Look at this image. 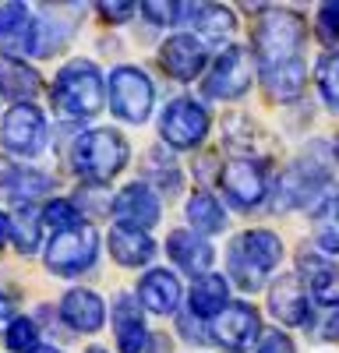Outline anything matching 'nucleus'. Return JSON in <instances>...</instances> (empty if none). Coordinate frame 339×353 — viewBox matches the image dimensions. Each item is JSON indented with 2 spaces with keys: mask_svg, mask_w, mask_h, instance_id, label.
I'll return each instance as SVG.
<instances>
[{
  "mask_svg": "<svg viewBox=\"0 0 339 353\" xmlns=\"http://www.w3.org/2000/svg\"><path fill=\"white\" fill-rule=\"evenodd\" d=\"M282 261V241L272 230H247L240 237L230 241L226 248V265H230V276L237 279L240 290L254 293L265 286V276Z\"/></svg>",
  "mask_w": 339,
  "mask_h": 353,
  "instance_id": "1",
  "label": "nucleus"
},
{
  "mask_svg": "<svg viewBox=\"0 0 339 353\" xmlns=\"http://www.w3.org/2000/svg\"><path fill=\"white\" fill-rule=\"evenodd\" d=\"M103 96H106L103 74L92 61H71L53 81V106L64 117H74V121L96 117L103 110Z\"/></svg>",
  "mask_w": 339,
  "mask_h": 353,
  "instance_id": "2",
  "label": "nucleus"
},
{
  "mask_svg": "<svg viewBox=\"0 0 339 353\" xmlns=\"http://www.w3.org/2000/svg\"><path fill=\"white\" fill-rule=\"evenodd\" d=\"M71 163H74V170L89 184H106V181H113V176L124 170V163H127V141H124L121 131H113V128L85 131L74 141Z\"/></svg>",
  "mask_w": 339,
  "mask_h": 353,
  "instance_id": "3",
  "label": "nucleus"
},
{
  "mask_svg": "<svg viewBox=\"0 0 339 353\" xmlns=\"http://www.w3.org/2000/svg\"><path fill=\"white\" fill-rule=\"evenodd\" d=\"M300 46H304V18L282 8L265 11V18L254 28V50H258L262 68L300 61Z\"/></svg>",
  "mask_w": 339,
  "mask_h": 353,
  "instance_id": "4",
  "label": "nucleus"
},
{
  "mask_svg": "<svg viewBox=\"0 0 339 353\" xmlns=\"http://www.w3.org/2000/svg\"><path fill=\"white\" fill-rule=\"evenodd\" d=\"M152 103H156V88L149 81V74L141 68H113L110 74V106L113 113L127 124H145L149 113H152Z\"/></svg>",
  "mask_w": 339,
  "mask_h": 353,
  "instance_id": "5",
  "label": "nucleus"
},
{
  "mask_svg": "<svg viewBox=\"0 0 339 353\" xmlns=\"http://www.w3.org/2000/svg\"><path fill=\"white\" fill-rule=\"evenodd\" d=\"M209 124H212L209 110L198 103V99L181 96V99H174V103L163 110V117H159V134H163V141L170 145V149L187 152V149H198V145L205 141Z\"/></svg>",
  "mask_w": 339,
  "mask_h": 353,
  "instance_id": "6",
  "label": "nucleus"
},
{
  "mask_svg": "<svg viewBox=\"0 0 339 353\" xmlns=\"http://www.w3.org/2000/svg\"><path fill=\"white\" fill-rule=\"evenodd\" d=\"M96 254H99V233L96 226L81 223L74 230L53 233V241L46 248V265L56 276H78L85 269H92Z\"/></svg>",
  "mask_w": 339,
  "mask_h": 353,
  "instance_id": "7",
  "label": "nucleus"
},
{
  "mask_svg": "<svg viewBox=\"0 0 339 353\" xmlns=\"http://www.w3.org/2000/svg\"><path fill=\"white\" fill-rule=\"evenodd\" d=\"M262 314L251 304H230L223 314H216L209 321V336L223 353H247L251 346H258L262 339Z\"/></svg>",
  "mask_w": 339,
  "mask_h": 353,
  "instance_id": "8",
  "label": "nucleus"
},
{
  "mask_svg": "<svg viewBox=\"0 0 339 353\" xmlns=\"http://www.w3.org/2000/svg\"><path fill=\"white\" fill-rule=\"evenodd\" d=\"M254 78V64H251V53L244 46H226L219 57L212 71L205 74V85L202 92L209 99H237L247 92V85Z\"/></svg>",
  "mask_w": 339,
  "mask_h": 353,
  "instance_id": "9",
  "label": "nucleus"
},
{
  "mask_svg": "<svg viewBox=\"0 0 339 353\" xmlns=\"http://www.w3.org/2000/svg\"><path fill=\"white\" fill-rule=\"evenodd\" d=\"M0 141L14 156H39L46 149V117L32 103L11 106L4 117V128H0Z\"/></svg>",
  "mask_w": 339,
  "mask_h": 353,
  "instance_id": "10",
  "label": "nucleus"
},
{
  "mask_svg": "<svg viewBox=\"0 0 339 353\" xmlns=\"http://www.w3.org/2000/svg\"><path fill=\"white\" fill-rule=\"evenodd\" d=\"M332 184V170L315 163L311 156L297 159L287 173H282V184H279V198L282 209H307V205H315L322 198V191Z\"/></svg>",
  "mask_w": 339,
  "mask_h": 353,
  "instance_id": "11",
  "label": "nucleus"
},
{
  "mask_svg": "<svg viewBox=\"0 0 339 353\" xmlns=\"http://www.w3.org/2000/svg\"><path fill=\"white\" fill-rule=\"evenodd\" d=\"M265 188H269L265 166L258 159H234L223 170V191H226L234 209H240V212L258 209L265 201Z\"/></svg>",
  "mask_w": 339,
  "mask_h": 353,
  "instance_id": "12",
  "label": "nucleus"
},
{
  "mask_svg": "<svg viewBox=\"0 0 339 353\" xmlns=\"http://www.w3.org/2000/svg\"><path fill=\"white\" fill-rule=\"evenodd\" d=\"M36 50V18L25 4L0 8V53L4 61H21Z\"/></svg>",
  "mask_w": 339,
  "mask_h": 353,
  "instance_id": "13",
  "label": "nucleus"
},
{
  "mask_svg": "<svg viewBox=\"0 0 339 353\" xmlns=\"http://www.w3.org/2000/svg\"><path fill=\"white\" fill-rule=\"evenodd\" d=\"M159 198H156V188H149L145 181H134L127 184L117 198H113V216H117L121 226H134V230H145L159 223Z\"/></svg>",
  "mask_w": 339,
  "mask_h": 353,
  "instance_id": "14",
  "label": "nucleus"
},
{
  "mask_svg": "<svg viewBox=\"0 0 339 353\" xmlns=\"http://www.w3.org/2000/svg\"><path fill=\"white\" fill-rule=\"evenodd\" d=\"M297 279L304 283V290L325 307H339V265L325 254L304 251L297 258Z\"/></svg>",
  "mask_w": 339,
  "mask_h": 353,
  "instance_id": "15",
  "label": "nucleus"
},
{
  "mask_svg": "<svg viewBox=\"0 0 339 353\" xmlns=\"http://www.w3.org/2000/svg\"><path fill=\"white\" fill-rule=\"evenodd\" d=\"M159 64H163V71H166L170 78L191 81V78L202 74V68L209 64V53H205V46L198 43L194 36H184V32H181V36H170V39L163 43Z\"/></svg>",
  "mask_w": 339,
  "mask_h": 353,
  "instance_id": "16",
  "label": "nucleus"
},
{
  "mask_svg": "<svg viewBox=\"0 0 339 353\" xmlns=\"http://www.w3.org/2000/svg\"><path fill=\"white\" fill-rule=\"evenodd\" d=\"M269 311H272L276 321H282V325L304 329L307 321H311V304H307L304 283L294 279V276H279L269 286Z\"/></svg>",
  "mask_w": 339,
  "mask_h": 353,
  "instance_id": "17",
  "label": "nucleus"
},
{
  "mask_svg": "<svg viewBox=\"0 0 339 353\" xmlns=\"http://www.w3.org/2000/svg\"><path fill=\"white\" fill-rule=\"evenodd\" d=\"M166 254L174 258V265L187 276H205L212 269V244L205 237H198L194 230H174L166 237Z\"/></svg>",
  "mask_w": 339,
  "mask_h": 353,
  "instance_id": "18",
  "label": "nucleus"
},
{
  "mask_svg": "<svg viewBox=\"0 0 339 353\" xmlns=\"http://www.w3.org/2000/svg\"><path fill=\"white\" fill-rule=\"evenodd\" d=\"M138 304L152 314H174L181 304V279L170 269H152L138 283Z\"/></svg>",
  "mask_w": 339,
  "mask_h": 353,
  "instance_id": "19",
  "label": "nucleus"
},
{
  "mask_svg": "<svg viewBox=\"0 0 339 353\" xmlns=\"http://www.w3.org/2000/svg\"><path fill=\"white\" fill-rule=\"evenodd\" d=\"M61 318L74 332H99L103 321H106V304L99 293L92 290H68L64 301H61Z\"/></svg>",
  "mask_w": 339,
  "mask_h": 353,
  "instance_id": "20",
  "label": "nucleus"
},
{
  "mask_svg": "<svg viewBox=\"0 0 339 353\" xmlns=\"http://www.w3.org/2000/svg\"><path fill=\"white\" fill-rule=\"evenodd\" d=\"M113 329H117L121 353H141L145 350V343H149L145 314H141V307L131 293H121V297L113 301Z\"/></svg>",
  "mask_w": 339,
  "mask_h": 353,
  "instance_id": "21",
  "label": "nucleus"
},
{
  "mask_svg": "<svg viewBox=\"0 0 339 353\" xmlns=\"http://www.w3.org/2000/svg\"><path fill=\"white\" fill-rule=\"evenodd\" d=\"M53 188V181L46 173L32 170V166H14L8 159H0V194H8L18 205H28L32 198H43Z\"/></svg>",
  "mask_w": 339,
  "mask_h": 353,
  "instance_id": "22",
  "label": "nucleus"
},
{
  "mask_svg": "<svg viewBox=\"0 0 339 353\" xmlns=\"http://www.w3.org/2000/svg\"><path fill=\"white\" fill-rule=\"evenodd\" d=\"M110 254L117 258V265L124 269H138V265L152 261L156 254V241L149 237L145 230H134V226H113L110 230Z\"/></svg>",
  "mask_w": 339,
  "mask_h": 353,
  "instance_id": "23",
  "label": "nucleus"
},
{
  "mask_svg": "<svg viewBox=\"0 0 339 353\" xmlns=\"http://www.w3.org/2000/svg\"><path fill=\"white\" fill-rule=\"evenodd\" d=\"M187 304H191V314L198 321H212L216 314H223L226 307H230V286H226L223 276H212V272L198 276L194 286H191Z\"/></svg>",
  "mask_w": 339,
  "mask_h": 353,
  "instance_id": "24",
  "label": "nucleus"
},
{
  "mask_svg": "<svg viewBox=\"0 0 339 353\" xmlns=\"http://www.w3.org/2000/svg\"><path fill=\"white\" fill-rule=\"evenodd\" d=\"M304 61H290V64H279V68H265L262 71V88L265 96L276 99V103H287V99H297L300 88H304Z\"/></svg>",
  "mask_w": 339,
  "mask_h": 353,
  "instance_id": "25",
  "label": "nucleus"
},
{
  "mask_svg": "<svg viewBox=\"0 0 339 353\" xmlns=\"http://www.w3.org/2000/svg\"><path fill=\"white\" fill-rule=\"evenodd\" d=\"M187 223L194 226L198 237H212V233H223V230H226V209L219 205L216 194L198 191V194L187 201Z\"/></svg>",
  "mask_w": 339,
  "mask_h": 353,
  "instance_id": "26",
  "label": "nucleus"
},
{
  "mask_svg": "<svg viewBox=\"0 0 339 353\" xmlns=\"http://www.w3.org/2000/svg\"><path fill=\"white\" fill-rule=\"evenodd\" d=\"M191 28H198V36H202L209 46H219V43H230L234 28H237V18L219 4H209V8H194Z\"/></svg>",
  "mask_w": 339,
  "mask_h": 353,
  "instance_id": "27",
  "label": "nucleus"
},
{
  "mask_svg": "<svg viewBox=\"0 0 339 353\" xmlns=\"http://www.w3.org/2000/svg\"><path fill=\"white\" fill-rule=\"evenodd\" d=\"M39 85H43L39 74L32 68H25L21 61H0V96L14 99V106L32 99L39 92Z\"/></svg>",
  "mask_w": 339,
  "mask_h": 353,
  "instance_id": "28",
  "label": "nucleus"
},
{
  "mask_svg": "<svg viewBox=\"0 0 339 353\" xmlns=\"http://www.w3.org/2000/svg\"><path fill=\"white\" fill-rule=\"evenodd\" d=\"M39 223H43V212L36 205H18V212L11 216V237L21 254H32L39 248V233H43Z\"/></svg>",
  "mask_w": 339,
  "mask_h": 353,
  "instance_id": "29",
  "label": "nucleus"
},
{
  "mask_svg": "<svg viewBox=\"0 0 339 353\" xmlns=\"http://www.w3.org/2000/svg\"><path fill=\"white\" fill-rule=\"evenodd\" d=\"M315 81H318V96H322V103H325L332 113H339V50L325 53L322 61H318V68H315Z\"/></svg>",
  "mask_w": 339,
  "mask_h": 353,
  "instance_id": "30",
  "label": "nucleus"
},
{
  "mask_svg": "<svg viewBox=\"0 0 339 353\" xmlns=\"http://www.w3.org/2000/svg\"><path fill=\"white\" fill-rule=\"evenodd\" d=\"M149 176L166 191V194H177L184 176H181V166L174 163V156H166L163 149H152L149 152Z\"/></svg>",
  "mask_w": 339,
  "mask_h": 353,
  "instance_id": "31",
  "label": "nucleus"
},
{
  "mask_svg": "<svg viewBox=\"0 0 339 353\" xmlns=\"http://www.w3.org/2000/svg\"><path fill=\"white\" fill-rule=\"evenodd\" d=\"M43 223L53 226V233H64V230L81 226V212H78V205H74V201H68V198H53L46 209H43Z\"/></svg>",
  "mask_w": 339,
  "mask_h": 353,
  "instance_id": "32",
  "label": "nucleus"
},
{
  "mask_svg": "<svg viewBox=\"0 0 339 353\" xmlns=\"http://www.w3.org/2000/svg\"><path fill=\"white\" fill-rule=\"evenodd\" d=\"M8 346H11V353H36L43 346L39 343V332H36V321L14 318L11 329H8Z\"/></svg>",
  "mask_w": 339,
  "mask_h": 353,
  "instance_id": "33",
  "label": "nucleus"
},
{
  "mask_svg": "<svg viewBox=\"0 0 339 353\" xmlns=\"http://www.w3.org/2000/svg\"><path fill=\"white\" fill-rule=\"evenodd\" d=\"M315 32H318V39L329 43V46L339 43V0L318 8V28H315Z\"/></svg>",
  "mask_w": 339,
  "mask_h": 353,
  "instance_id": "34",
  "label": "nucleus"
},
{
  "mask_svg": "<svg viewBox=\"0 0 339 353\" xmlns=\"http://www.w3.org/2000/svg\"><path fill=\"white\" fill-rule=\"evenodd\" d=\"M254 353H297L294 339L287 332H279V329H265L258 346H254Z\"/></svg>",
  "mask_w": 339,
  "mask_h": 353,
  "instance_id": "35",
  "label": "nucleus"
},
{
  "mask_svg": "<svg viewBox=\"0 0 339 353\" xmlns=\"http://www.w3.org/2000/svg\"><path fill=\"white\" fill-rule=\"evenodd\" d=\"M315 336L322 343H339V307H325L318 325H315Z\"/></svg>",
  "mask_w": 339,
  "mask_h": 353,
  "instance_id": "36",
  "label": "nucleus"
},
{
  "mask_svg": "<svg viewBox=\"0 0 339 353\" xmlns=\"http://www.w3.org/2000/svg\"><path fill=\"white\" fill-rule=\"evenodd\" d=\"M99 14L110 21H127L134 14V4H99Z\"/></svg>",
  "mask_w": 339,
  "mask_h": 353,
  "instance_id": "37",
  "label": "nucleus"
},
{
  "mask_svg": "<svg viewBox=\"0 0 339 353\" xmlns=\"http://www.w3.org/2000/svg\"><path fill=\"white\" fill-rule=\"evenodd\" d=\"M145 18L166 25V21H174V18H177V8H170V4H145Z\"/></svg>",
  "mask_w": 339,
  "mask_h": 353,
  "instance_id": "38",
  "label": "nucleus"
},
{
  "mask_svg": "<svg viewBox=\"0 0 339 353\" xmlns=\"http://www.w3.org/2000/svg\"><path fill=\"white\" fill-rule=\"evenodd\" d=\"M11 321H14V314H11V301L0 293V332L8 336V329H11Z\"/></svg>",
  "mask_w": 339,
  "mask_h": 353,
  "instance_id": "39",
  "label": "nucleus"
},
{
  "mask_svg": "<svg viewBox=\"0 0 339 353\" xmlns=\"http://www.w3.org/2000/svg\"><path fill=\"white\" fill-rule=\"evenodd\" d=\"M325 216H329V219H332V223L339 226V194H336V198L329 201V209H325Z\"/></svg>",
  "mask_w": 339,
  "mask_h": 353,
  "instance_id": "40",
  "label": "nucleus"
},
{
  "mask_svg": "<svg viewBox=\"0 0 339 353\" xmlns=\"http://www.w3.org/2000/svg\"><path fill=\"white\" fill-rule=\"evenodd\" d=\"M8 233H11V219L0 212V248H4V241H8Z\"/></svg>",
  "mask_w": 339,
  "mask_h": 353,
  "instance_id": "41",
  "label": "nucleus"
},
{
  "mask_svg": "<svg viewBox=\"0 0 339 353\" xmlns=\"http://www.w3.org/2000/svg\"><path fill=\"white\" fill-rule=\"evenodd\" d=\"M36 353H61V350H56V346H39Z\"/></svg>",
  "mask_w": 339,
  "mask_h": 353,
  "instance_id": "42",
  "label": "nucleus"
},
{
  "mask_svg": "<svg viewBox=\"0 0 339 353\" xmlns=\"http://www.w3.org/2000/svg\"><path fill=\"white\" fill-rule=\"evenodd\" d=\"M89 353H106V350H99V346H92V350H89Z\"/></svg>",
  "mask_w": 339,
  "mask_h": 353,
  "instance_id": "43",
  "label": "nucleus"
},
{
  "mask_svg": "<svg viewBox=\"0 0 339 353\" xmlns=\"http://www.w3.org/2000/svg\"><path fill=\"white\" fill-rule=\"evenodd\" d=\"M336 159H339V138H336Z\"/></svg>",
  "mask_w": 339,
  "mask_h": 353,
  "instance_id": "44",
  "label": "nucleus"
}]
</instances>
